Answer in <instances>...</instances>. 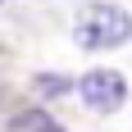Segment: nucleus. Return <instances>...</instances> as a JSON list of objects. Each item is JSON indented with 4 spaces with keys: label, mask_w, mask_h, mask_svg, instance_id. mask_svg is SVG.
I'll return each instance as SVG.
<instances>
[{
    "label": "nucleus",
    "mask_w": 132,
    "mask_h": 132,
    "mask_svg": "<svg viewBox=\"0 0 132 132\" xmlns=\"http://www.w3.org/2000/svg\"><path fill=\"white\" fill-rule=\"evenodd\" d=\"M73 37H78L82 50H114V46H123V41L132 37V14L123 9V5L96 0V5H87V9L78 14Z\"/></svg>",
    "instance_id": "obj_1"
},
{
    "label": "nucleus",
    "mask_w": 132,
    "mask_h": 132,
    "mask_svg": "<svg viewBox=\"0 0 132 132\" xmlns=\"http://www.w3.org/2000/svg\"><path fill=\"white\" fill-rule=\"evenodd\" d=\"M78 96L96 109V114H114V109H123V100H128V78H123L119 68H91V73L78 78Z\"/></svg>",
    "instance_id": "obj_2"
},
{
    "label": "nucleus",
    "mask_w": 132,
    "mask_h": 132,
    "mask_svg": "<svg viewBox=\"0 0 132 132\" xmlns=\"http://www.w3.org/2000/svg\"><path fill=\"white\" fill-rule=\"evenodd\" d=\"M9 132H64V128H59L46 109H23V114H14Z\"/></svg>",
    "instance_id": "obj_3"
},
{
    "label": "nucleus",
    "mask_w": 132,
    "mask_h": 132,
    "mask_svg": "<svg viewBox=\"0 0 132 132\" xmlns=\"http://www.w3.org/2000/svg\"><path fill=\"white\" fill-rule=\"evenodd\" d=\"M68 87H78V82L59 78V73H41V78H37V91H41V96H64Z\"/></svg>",
    "instance_id": "obj_4"
}]
</instances>
